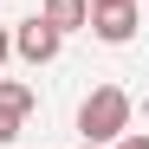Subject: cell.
I'll return each instance as SVG.
<instances>
[{"instance_id":"1","label":"cell","mask_w":149,"mask_h":149,"mask_svg":"<svg viewBox=\"0 0 149 149\" xmlns=\"http://www.w3.org/2000/svg\"><path fill=\"white\" fill-rule=\"evenodd\" d=\"M123 130H130V91L123 84H97L78 104V136L84 143H117Z\"/></svg>"},{"instance_id":"2","label":"cell","mask_w":149,"mask_h":149,"mask_svg":"<svg viewBox=\"0 0 149 149\" xmlns=\"http://www.w3.org/2000/svg\"><path fill=\"white\" fill-rule=\"evenodd\" d=\"M58 45H65V33H52V26H45L39 13L13 26V52L26 58V65H52V58H58Z\"/></svg>"},{"instance_id":"3","label":"cell","mask_w":149,"mask_h":149,"mask_svg":"<svg viewBox=\"0 0 149 149\" xmlns=\"http://www.w3.org/2000/svg\"><path fill=\"white\" fill-rule=\"evenodd\" d=\"M91 33L104 45H130L136 39V0H110V7H91Z\"/></svg>"},{"instance_id":"4","label":"cell","mask_w":149,"mask_h":149,"mask_svg":"<svg viewBox=\"0 0 149 149\" xmlns=\"http://www.w3.org/2000/svg\"><path fill=\"white\" fill-rule=\"evenodd\" d=\"M39 19H45L52 33H84V26H91V0H45Z\"/></svg>"},{"instance_id":"5","label":"cell","mask_w":149,"mask_h":149,"mask_svg":"<svg viewBox=\"0 0 149 149\" xmlns=\"http://www.w3.org/2000/svg\"><path fill=\"white\" fill-rule=\"evenodd\" d=\"M33 84H19V78H0V117H13V123H26L33 117Z\"/></svg>"},{"instance_id":"6","label":"cell","mask_w":149,"mask_h":149,"mask_svg":"<svg viewBox=\"0 0 149 149\" xmlns=\"http://www.w3.org/2000/svg\"><path fill=\"white\" fill-rule=\"evenodd\" d=\"M110 149H149V136H143V130H123V136H117Z\"/></svg>"},{"instance_id":"7","label":"cell","mask_w":149,"mask_h":149,"mask_svg":"<svg viewBox=\"0 0 149 149\" xmlns=\"http://www.w3.org/2000/svg\"><path fill=\"white\" fill-rule=\"evenodd\" d=\"M13 136H19V123H13V117H0V149H7Z\"/></svg>"},{"instance_id":"8","label":"cell","mask_w":149,"mask_h":149,"mask_svg":"<svg viewBox=\"0 0 149 149\" xmlns=\"http://www.w3.org/2000/svg\"><path fill=\"white\" fill-rule=\"evenodd\" d=\"M7 58H13V33L0 26V65H7Z\"/></svg>"},{"instance_id":"9","label":"cell","mask_w":149,"mask_h":149,"mask_svg":"<svg viewBox=\"0 0 149 149\" xmlns=\"http://www.w3.org/2000/svg\"><path fill=\"white\" fill-rule=\"evenodd\" d=\"M91 7H110V0H91Z\"/></svg>"},{"instance_id":"10","label":"cell","mask_w":149,"mask_h":149,"mask_svg":"<svg viewBox=\"0 0 149 149\" xmlns=\"http://www.w3.org/2000/svg\"><path fill=\"white\" fill-rule=\"evenodd\" d=\"M84 149H104V143H84Z\"/></svg>"}]
</instances>
